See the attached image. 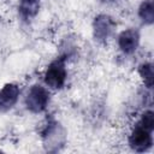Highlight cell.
I'll return each instance as SVG.
<instances>
[{
  "mask_svg": "<svg viewBox=\"0 0 154 154\" xmlns=\"http://www.w3.org/2000/svg\"><path fill=\"white\" fill-rule=\"evenodd\" d=\"M66 55H60L59 58L52 60L45 70L43 81L45 84L54 90H60L64 88L67 79V69H66Z\"/></svg>",
  "mask_w": 154,
  "mask_h": 154,
  "instance_id": "6da1fadb",
  "label": "cell"
},
{
  "mask_svg": "<svg viewBox=\"0 0 154 154\" xmlns=\"http://www.w3.org/2000/svg\"><path fill=\"white\" fill-rule=\"evenodd\" d=\"M40 134L46 149L49 152H57L65 144L66 141L65 129L53 118L47 119V123L43 125Z\"/></svg>",
  "mask_w": 154,
  "mask_h": 154,
  "instance_id": "7a4b0ae2",
  "label": "cell"
},
{
  "mask_svg": "<svg viewBox=\"0 0 154 154\" xmlns=\"http://www.w3.org/2000/svg\"><path fill=\"white\" fill-rule=\"evenodd\" d=\"M51 101L49 90L41 84H32L25 95V107L29 112L38 114L46 111Z\"/></svg>",
  "mask_w": 154,
  "mask_h": 154,
  "instance_id": "3957f363",
  "label": "cell"
},
{
  "mask_svg": "<svg viewBox=\"0 0 154 154\" xmlns=\"http://www.w3.org/2000/svg\"><path fill=\"white\" fill-rule=\"evenodd\" d=\"M152 134L153 131L147 130L146 128H143L141 124L137 123L131 130L129 138H128L130 148L137 153H143V152L149 150L153 146Z\"/></svg>",
  "mask_w": 154,
  "mask_h": 154,
  "instance_id": "277c9868",
  "label": "cell"
},
{
  "mask_svg": "<svg viewBox=\"0 0 154 154\" xmlns=\"http://www.w3.org/2000/svg\"><path fill=\"white\" fill-rule=\"evenodd\" d=\"M117 26L116 20L108 14H97L93 20V37L99 43H105Z\"/></svg>",
  "mask_w": 154,
  "mask_h": 154,
  "instance_id": "5b68a950",
  "label": "cell"
},
{
  "mask_svg": "<svg viewBox=\"0 0 154 154\" xmlns=\"http://www.w3.org/2000/svg\"><path fill=\"white\" fill-rule=\"evenodd\" d=\"M140 46V31L134 28H129L123 30L118 36V47L119 49L126 54H134Z\"/></svg>",
  "mask_w": 154,
  "mask_h": 154,
  "instance_id": "8992f818",
  "label": "cell"
},
{
  "mask_svg": "<svg viewBox=\"0 0 154 154\" xmlns=\"http://www.w3.org/2000/svg\"><path fill=\"white\" fill-rule=\"evenodd\" d=\"M20 89L16 83H6L0 89V111L7 112L14 107L19 99Z\"/></svg>",
  "mask_w": 154,
  "mask_h": 154,
  "instance_id": "52a82bcc",
  "label": "cell"
},
{
  "mask_svg": "<svg viewBox=\"0 0 154 154\" xmlns=\"http://www.w3.org/2000/svg\"><path fill=\"white\" fill-rule=\"evenodd\" d=\"M40 1L41 0H19L18 12L20 18L25 22L34 19L40 11Z\"/></svg>",
  "mask_w": 154,
  "mask_h": 154,
  "instance_id": "ba28073f",
  "label": "cell"
},
{
  "mask_svg": "<svg viewBox=\"0 0 154 154\" xmlns=\"http://www.w3.org/2000/svg\"><path fill=\"white\" fill-rule=\"evenodd\" d=\"M138 17L140 19L147 24L150 25L154 22V4L153 0H144L141 2L138 7Z\"/></svg>",
  "mask_w": 154,
  "mask_h": 154,
  "instance_id": "9c48e42d",
  "label": "cell"
},
{
  "mask_svg": "<svg viewBox=\"0 0 154 154\" xmlns=\"http://www.w3.org/2000/svg\"><path fill=\"white\" fill-rule=\"evenodd\" d=\"M138 75L144 83V87L148 89L153 88V81H154V73H153V65L152 63H142L138 69Z\"/></svg>",
  "mask_w": 154,
  "mask_h": 154,
  "instance_id": "30bf717a",
  "label": "cell"
},
{
  "mask_svg": "<svg viewBox=\"0 0 154 154\" xmlns=\"http://www.w3.org/2000/svg\"><path fill=\"white\" fill-rule=\"evenodd\" d=\"M137 123L141 124L147 130L153 131L154 130V113H153V111L152 109L144 111V113L141 116V118H140V120Z\"/></svg>",
  "mask_w": 154,
  "mask_h": 154,
  "instance_id": "8fae6325",
  "label": "cell"
},
{
  "mask_svg": "<svg viewBox=\"0 0 154 154\" xmlns=\"http://www.w3.org/2000/svg\"><path fill=\"white\" fill-rule=\"evenodd\" d=\"M107 1H114V0H107Z\"/></svg>",
  "mask_w": 154,
  "mask_h": 154,
  "instance_id": "7c38bea8",
  "label": "cell"
}]
</instances>
